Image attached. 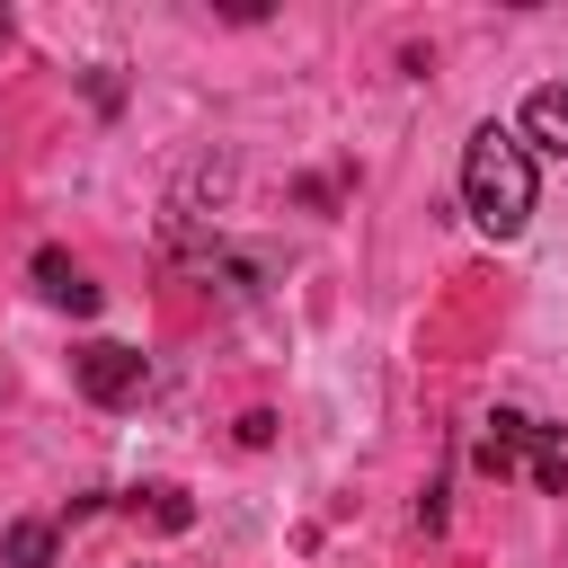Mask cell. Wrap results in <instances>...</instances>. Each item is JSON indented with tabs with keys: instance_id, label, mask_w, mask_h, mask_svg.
Wrapping results in <instances>:
<instances>
[{
	"instance_id": "8992f818",
	"label": "cell",
	"mask_w": 568,
	"mask_h": 568,
	"mask_svg": "<svg viewBox=\"0 0 568 568\" xmlns=\"http://www.w3.org/2000/svg\"><path fill=\"white\" fill-rule=\"evenodd\" d=\"M0 559H9V568H53V524H9Z\"/></svg>"
},
{
	"instance_id": "7a4b0ae2",
	"label": "cell",
	"mask_w": 568,
	"mask_h": 568,
	"mask_svg": "<svg viewBox=\"0 0 568 568\" xmlns=\"http://www.w3.org/2000/svg\"><path fill=\"white\" fill-rule=\"evenodd\" d=\"M479 470L488 479H532V488H568V444H559V426H541V417H524V408H497L488 426H479Z\"/></svg>"
},
{
	"instance_id": "3957f363",
	"label": "cell",
	"mask_w": 568,
	"mask_h": 568,
	"mask_svg": "<svg viewBox=\"0 0 568 568\" xmlns=\"http://www.w3.org/2000/svg\"><path fill=\"white\" fill-rule=\"evenodd\" d=\"M71 382L98 399V408H124V399H142V382H151V364L133 355V346H115V337H89L80 355H71Z\"/></svg>"
},
{
	"instance_id": "52a82bcc",
	"label": "cell",
	"mask_w": 568,
	"mask_h": 568,
	"mask_svg": "<svg viewBox=\"0 0 568 568\" xmlns=\"http://www.w3.org/2000/svg\"><path fill=\"white\" fill-rule=\"evenodd\" d=\"M0 44H9V9H0Z\"/></svg>"
},
{
	"instance_id": "277c9868",
	"label": "cell",
	"mask_w": 568,
	"mask_h": 568,
	"mask_svg": "<svg viewBox=\"0 0 568 568\" xmlns=\"http://www.w3.org/2000/svg\"><path fill=\"white\" fill-rule=\"evenodd\" d=\"M36 293H44L53 311H71V320H89V311H98L89 266H80V257H62V248H36Z\"/></svg>"
},
{
	"instance_id": "5b68a950",
	"label": "cell",
	"mask_w": 568,
	"mask_h": 568,
	"mask_svg": "<svg viewBox=\"0 0 568 568\" xmlns=\"http://www.w3.org/2000/svg\"><path fill=\"white\" fill-rule=\"evenodd\" d=\"M515 142H524V151H559V160H568V80H550V89H532V98H524Z\"/></svg>"
},
{
	"instance_id": "6da1fadb",
	"label": "cell",
	"mask_w": 568,
	"mask_h": 568,
	"mask_svg": "<svg viewBox=\"0 0 568 568\" xmlns=\"http://www.w3.org/2000/svg\"><path fill=\"white\" fill-rule=\"evenodd\" d=\"M532 195H541V169L532 151L515 142V124H479L462 142V213L488 231V240H515L532 222Z\"/></svg>"
}]
</instances>
